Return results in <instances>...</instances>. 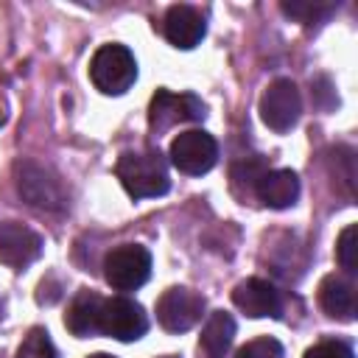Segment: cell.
I'll list each match as a JSON object with an SVG mask.
<instances>
[{"label": "cell", "mask_w": 358, "mask_h": 358, "mask_svg": "<svg viewBox=\"0 0 358 358\" xmlns=\"http://www.w3.org/2000/svg\"><path fill=\"white\" fill-rule=\"evenodd\" d=\"M355 224L344 227L338 241H336V257H338V266L344 268V274H352L355 271Z\"/></svg>", "instance_id": "cell-21"}, {"label": "cell", "mask_w": 358, "mask_h": 358, "mask_svg": "<svg viewBox=\"0 0 358 358\" xmlns=\"http://www.w3.org/2000/svg\"><path fill=\"white\" fill-rule=\"evenodd\" d=\"M232 338H235V319L224 310H215V313H210V319L201 330L199 355L201 358H224Z\"/></svg>", "instance_id": "cell-16"}, {"label": "cell", "mask_w": 358, "mask_h": 358, "mask_svg": "<svg viewBox=\"0 0 358 358\" xmlns=\"http://www.w3.org/2000/svg\"><path fill=\"white\" fill-rule=\"evenodd\" d=\"M148 330V316L140 302L129 296H112L103 299L101 310V333L112 336L117 341H137Z\"/></svg>", "instance_id": "cell-7"}, {"label": "cell", "mask_w": 358, "mask_h": 358, "mask_svg": "<svg viewBox=\"0 0 358 358\" xmlns=\"http://www.w3.org/2000/svg\"><path fill=\"white\" fill-rule=\"evenodd\" d=\"M266 171H268V168H266V159H260V157H246V159L235 162L232 171H229L232 190H235L241 199H246V193H255V187H257V182H260V176H263Z\"/></svg>", "instance_id": "cell-17"}, {"label": "cell", "mask_w": 358, "mask_h": 358, "mask_svg": "<svg viewBox=\"0 0 358 358\" xmlns=\"http://www.w3.org/2000/svg\"><path fill=\"white\" fill-rule=\"evenodd\" d=\"M232 302L238 310H243L252 319H263V316L277 319L282 310L280 291L268 280H260V277H249V280L238 282L232 291Z\"/></svg>", "instance_id": "cell-12"}, {"label": "cell", "mask_w": 358, "mask_h": 358, "mask_svg": "<svg viewBox=\"0 0 358 358\" xmlns=\"http://www.w3.org/2000/svg\"><path fill=\"white\" fill-rule=\"evenodd\" d=\"M87 358H115V355H109V352H95V355H87Z\"/></svg>", "instance_id": "cell-23"}, {"label": "cell", "mask_w": 358, "mask_h": 358, "mask_svg": "<svg viewBox=\"0 0 358 358\" xmlns=\"http://www.w3.org/2000/svg\"><path fill=\"white\" fill-rule=\"evenodd\" d=\"M319 305L330 319H355V282L350 274H327L319 282Z\"/></svg>", "instance_id": "cell-13"}, {"label": "cell", "mask_w": 358, "mask_h": 358, "mask_svg": "<svg viewBox=\"0 0 358 358\" xmlns=\"http://www.w3.org/2000/svg\"><path fill=\"white\" fill-rule=\"evenodd\" d=\"M14 173H17V190L31 207L48 213H62L67 207V187L53 171L36 162H20Z\"/></svg>", "instance_id": "cell-3"}, {"label": "cell", "mask_w": 358, "mask_h": 358, "mask_svg": "<svg viewBox=\"0 0 358 358\" xmlns=\"http://www.w3.org/2000/svg\"><path fill=\"white\" fill-rule=\"evenodd\" d=\"M238 358H285V350H282V344L277 338L260 336V338L246 341L238 350Z\"/></svg>", "instance_id": "cell-20"}, {"label": "cell", "mask_w": 358, "mask_h": 358, "mask_svg": "<svg viewBox=\"0 0 358 358\" xmlns=\"http://www.w3.org/2000/svg\"><path fill=\"white\" fill-rule=\"evenodd\" d=\"M162 358H173V355H162Z\"/></svg>", "instance_id": "cell-24"}, {"label": "cell", "mask_w": 358, "mask_h": 358, "mask_svg": "<svg viewBox=\"0 0 358 358\" xmlns=\"http://www.w3.org/2000/svg\"><path fill=\"white\" fill-rule=\"evenodd\" d=\"M17 358H56V347H53V341L48 338V330L34 327V330L25 336V341L20 344Z\"/></svg>", "instance_id": "cell-19"}, {"label": "cell", "mask_w": 358, "mask_h": 358, "mask_svg": "<svg viewBox=\"0 0 358 358\" xmlns=\"http://www.w3.org/2000/svg\"><path fill=\"white\" fill-rule=\"evenodd\" d=\"M305 358H355V352H352V347H350L347 341L324 338V341L313 344V347L305 352Z\"/></svg>", "instance_id": "cell-22"}, {"label": "cell", "mask_w": 358, "mask_h": 358, "mask_svg": "<svg viewBox=\"0 0 358 358\" xmlns=\"http://www.w3.org/2000/svg\"><path fill=\"white\" fill-rule=\"evenodd\" d=\"M336 6L333 3H308V0H299V3H282V11L294 20H299L302 25H313V22H322Z\"/></svg>", "instance_id": "cell-18"}, {"label": "cell", "mask_w": 358, "mask_h": 358, "mask_svg": "<svg viewBox=\"0 0 358 358\" xmlns=\"http://www.w3.org/2000/svg\"><path fill=\"white\" fill-rule=\"evenodd\" d=\"M42 255V238L17 221L0 224V263L11 268H25Z\"/></svg>", "instance_id": "cell-10"}, {"label": "cell", "mask_w": 358, "mask_h": 358, "mask_svg": "<svg viewBox=\"0 0 358 358\" xmlns=\"http://www.w3.org/2000/svg\"><path fill=\"white\" fill-rule=\"evenodd\" d=\"M90 78L103 95H123L137 78V62L126 45H101L90 59Z\"/></svg>", "instance_id": "cell-2"}, {"label": "cell", "mask_w": 358, "mask_h": 358, "mask_svg": "<svg viewBox=\"0 0 358 358\" xmlns=\"http://www.w3.org/2000/svg\"><path fill=\"white\" fill-rule=\"evenodd\" d=\"M162 34L165 39L173 45V48H182V50H190L196 48L204 34H207V22H204V14L187 3H176L165 11V20H162Z\"/></svg>", "instance_id": "cell-11"}, {"label": "cell", "mask_w": 358, "mask_h": 358, "mask_svg": "<svg viewBox=\"0 0 358 358\" xmlns=\"http://www.w3.org/2000/svg\"><path fill=\"white\" fill-rule=\"evenodd\" d=\"M302 115V98L291 78H274L260 95V120L271 131H288Z\"/></svg>", "instance_id": "cell-5"}, {"label": "cell", "mask_w": 358, "mask_h": 358, "mask_svg": "<svg viewBox=\"0 0 358 358\" xmlns=\"http://www.w3.org/2000/svg\"><path fill=\"white\" fill-rule=\"evenodd\" d=\"M101 310H103V296L95 291H78L64 313V327L76 338H90L101 333Z\"/></svg>", "instance_id": "cell-14"}, {"label": "cell", "mask_w": 358, "mask_h": 358, "mask_svg": "<svg viewBox=\"0 0 358 358\" xmlns=\"http://www.w3.org/2000/svg\"><path fill=\"white\" fill-rule=\"evenodd\" d=\"M171 162L187 176H201L218 162V143L201 129L182 131L171 143Z\"/></svg>", "instance_id": "cell-6"}, {"label": "cell", "mask_w": 358, "mask_h": 358, "mask_svg": "<svg viewBox=\"0 0 358 358\" xmlns=\"http://www.w3.org/2000/svg\"><path fill=\"white\" fill-rule=\"evenodd\" d=\"M255 196L271 210H285L299 199V176L288 168L266 171L255 187Z\"/></svg>", "instance_id": "cell-15"}, {"label": "cell", "mask_w": 358, "mask_h": 358, "mask_svg": "<svg viewBox=\"0 0 358 358\" xmlns=\"http://www.w3.org/2000/svg\"><path fill=\"white\" fill-rule=\"evenodd\" d=\"M115 173L131 199H157V196L168 193V187H171L168 165L157 148L120 154Z\"/></svg>", "instance_id": "cell-1"}, {"label": "cell", "mask_w": 358, "mask_h": 358, "mask_svg": "<svg viewBox=\"0 0 358 358\" xmlns=\"http://www.w3.org/2000/svg\"><path fill=\"white\" fill-rule=\"evenodd\" d=\"M204 115H207V109H204L201 98H196L190 92L173 95L168 90H157V95L151 98V106H148V123L154 131H168L176 123L201 120Z\"/></svg>", "instance_id": "cell-9"}, {"label": "cell", "mask_w": 358, "mask_h": 358, "mask_svg": "<svg viewBox=\"0 0 358 358\" xmlns=\"http://www.w3.org/2000/svg\"><path fill=\"white\" fill-rule=\"evenodd\" d=\"M103 277L115 291H134L151 277V252L140 243H120L103 260Z\"/></svg>", "instance_id": "cell-4"}, {"label": "cell", "mask_w": 358, "mask_h": 358, "mask_svg": "<svg viewBox=\"0 0 358 358\" xmlns=\"http://www.w3.org/2000/svg\"><path fill=\"white\" fill-rule=\"evenodd\" d=\"M204 313V296L190 288H168L157 299V322L168 333H185L190 330Z\"/></svg>", "instance_id": "cell-8"}]
</instances>
